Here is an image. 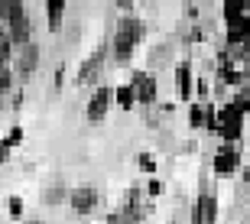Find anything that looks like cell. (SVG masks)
<instances>
[{
  "label": "cell",
  "mask_w": 250,
  "mask_h": 224,
  "mask_svg": "<svg viewBox=\"0 0 250 224\" xmlns=\"http://www.w3.org/2000/svg\"><path fill=\"white\" fill-rule=\"evenodd\" d=\"M10 36H0V65H7V59H10Z\"/></svg>",
  "instance_id": "cell-21"
},
{
  "label": "cell",
  "mask_w": 250,
  "mask_h": 224,
  "mask_svg": "<svg viewBox=\"0 0 250 224\" xmlns=\"http://www.w3.org/2000/svg\"><path fill=\"white\" fill-rule=\"evenodd\" d=\"M62 81H65V68H59L56 72V88H62Z\"/></svg>",
  "instance_id": "cell-26"
},
{
  "label": "cell",
  "mask_w": 250,
  "mask_h": 224,
  "mask_svg": "<svg viewBox=\"0 0 250 224\" xmlns=\"http://www.w3.org/2000/svg\"><path fill=\"white\" fill-rule=\"evenodd\" d=\"M221 78H224V84H241V78H244V75L224 65V68H221Z\"/></svg>",
  "instance_id": "cell-20"
},
{
  "label": "cell",
  "mask_w": 250,
  "mask_h": 224,
  "mask_svg": "<svg viewBox=\"0 0 250 224\" xmlns=\"http://www.w3.org/2000/svg\"><path fill=\"white\" fill-rule=\"evenodd\" d=\"M143 33H146V26H143L140 20H133V17L121 20L117 36H114V56H117V62H130V56H133L137 42L143 39Z\"/></svg>",
  "instance_id": "cell-1"
},
{
  "label": "cell",
  "mask_w": 250,
  "mask_h": 224,
  "mask_svg": "<svg viewBox=\"0 0 250 224\" xmlns=\"http://www.w3.org/2000/svg\"><path fill=\"white\" fill-rule=\"evenodd\" d=\"M188 123H192V127H202V123H205V107H202V104H192V111H188Z\"/></svg>",
  "instance_id": "cell-18"
},
{
  "label": "cell",
  "mask_w": 250,
  "mask_h": 224,
  "mask_svg": "<svg viewBox=\"0 0 250 224\" xmlns=\"http://www.w3.org/2000/svg\"><path fill=\"white\" fill-rule=\"evenodd\" d=\"M104 52H107V49H98V52H91V59H88V62H84L82 68H78V75H75V78H78V84H94L98 81V78H101V68H104Z\"/></svg>",
  "instance_id": "cell-3"
},
{
  "label": "cell",
  "mask_w": 250,
  "mask_h": 224,
  "mask_svg": "<svg viewBox=\"0 0 250 224\" xmlns=\"http://www.w3.org/2000/svg\"><path fill=\"white\" fill-rule=\"evenodd\" d=\"M68 202H72V208L78 215H88V211L98 205V192H94V188H75L72 195H68Z\"/></svg>",
  "instance_id": "cell-8"
},
{
  "label": "cell",
  "mask_w": 250,
  "mask_h": 224,
  "mask_svg": "<svg viewBox=\"0 0 250 224\" xmlns=\"http://www.w3.org/2000/svg\"><path fill=\"white\" fill-rule=\"evenodd\" d=\"M10 84H13V75H10L7 65H0V91H7Z\"/></svg>",
  "instance_id": "cell-22"
},
{
  "label": "cell",
  "mask_w": 250,
  "mask_h": 224,
  "mask_svg": "<svg viewBox=\"0 0 250 224\" xmlns=\"http://www.w3.org/2000/svg\"><path fill=\"white\" fill-rule=\"evenodd\" d=\"M247 13V0H224V20Z\"/></svg>",
  "instance_id": "cell-15"
},
{
  "label": "cell",
  "mask_w": 250,
  "mask_h": 224,
  "mask_svg": "<svg viewBox=\"0 0 250 224\" xmlns=\"http://www.w3.org/2000/svg\"><path fill=\"white\" fill-rule=\"evenodd\" d=\"M62 198H65L62 188H52V192H46V205H56V202H62Z\"/></svg>",
  "instance_id": "cell-24"
},
{
  "label": "cell",
  "mask_w": 250,
  "mask_h": 224,
  "mask_svg": "<svg viewBox=\"0 0 250 224\" xmlns=\"http://www.w3.org/2000/svg\"><path fill=\"white\" fill-rule=\"evenodd\" d=\"M133 91H137L140 104H153V98H156V81H153L146 72H137L133 75Z\"/></svg>",
  "instance_id": "cell-7"
},
{
  "label": "cell",
  "mask_w": 250,
  "mask_h": 224,
  "mask_svg": "<svg viewBox=\"0 0 250 224\" xmlns=\"http://www.w3.org/2000/svg\"><path fill=\"white\" fill-rule=\"evenodd\" d=\"M17 13H23V0H0V20L3 23H10Z\"/></svg>",
  "instance_id": "cell-14"
},
{
  "label": "cell",
  "mask_w": 250,
  "mask_h": 224,
  "mask_svg": "<svg viewBox=\"0 0 250 224\" xmlns=\"http://www.w3.org/2000/svg\"><path fill=\"white\" fill-rule=\"evenodd\" d=\"M247 81H250V65H247Z\"/></svg>",
  "instance_id": "cell-29"
},
{
  "label": "cell",
  "mask_w": 250,
  "mask_h": 224,
  "mask_svg": "<svg viewBox=\"0 0 250 224\" xmlns=\"http://www.w3.org/2000/svg\"><path fill=\"white\" fill-rule=\"evenodd\" d=\"M7 36H10V42H13V46H26L29 42V33H33V23H29V17H26V10H23V13H17V17L10 20L7 23Z\"/></svg>",
  "instance_id": "cell-4"
},
{
  "label": "cell",
  "mask_w": 250,
  "mask_h": 224,
  "mask_svg": "<svg viewBox=\"0 0 250 224\" xmlns=\"http://www.w3.org/2000/svg\"><path fill=\"white\" fill-rule=\"evenodd\" d=\"M111 98H114V91L111 88H94V94H91V101H88V121H101L104 114H107V107H111Z\"/></svg>",
  "instance_id": "cell-5"
},
{
  "label": "cell",
  "mask_w": 250,
  "mask_h": 224,
  "mask_svg": "<svg viewBox=\"0 0 250 224\" xmlns=\"http://www.w3.org/2000/svg\"><path fill=\"white\" fill-rule=\"evenodd\" d=\"M20 140H23V127H10V133H7V137H3L0 143H3L7 149H13V146H17Z\"/></svg>",
  "instance_id": "cell-17"
},
{
  "label": "cell",
  "mask_w": 250,
  "mask_h": 224,
  "mask_svg": "<svg viewBox=\"0 0 250 224\" xmlns=\"http://www.w3.org/2000/svg\"><path fill=\"white\" fill-rule=\"evenodd\" d=\"M7 153H10V149L3 146V143H0V163H7Z\"/></svg>",
  "instance_id": "cell-28"
},
{
  "label": "cell",
  "mask_w": 250,
  "mask_h": 224,
  "mask_svg": "<svg viewBox=\"0 0 250 224\" xmlns=\"http://www.w3.org/2000/svg\"><path fill=\"white\" fill-rule=\"evenodd\" d=\"M146 192H149V195H153V198H156L159 192H163V182H156V179H149V185H146Z\"/></svg>",
  "instance_id": "cell-25"
},
{
  "label": "cell",
  "mask_w": 250,
  "mask_h": 224,
  "mask_svg": "<svg viewBox=\"0 0 250 224\" xmlns=\"http://www.w3.org/2000/svg\"><path fill=\"white\" fill-rule=\"evenodd\" d=\"M7 205H10V218H20V215H23V202H20L17 195H10Z\"/></svg>",
  "instance_id": "cell-23"
},
{
  "label": "cell",
  "mask_w": 250,
  "mask_h": 224,
  "mask_svg": "<svg viewBox=\"0 0 250 224\" xmlns=\"http://www.w3.org/2000/svg\"><path fill=\"white\" fill-rule=\"evenodd\" d=\"M114 98H117V104H121L124 111H130V107L137 104V91H133V84H124V88H117V91H114Z\"/></svg>",
  "instance_id": "cell-13"
},
{
  "label": "cell",
  "mask_w": 250,
  "mask_h": 224,
  "mask_svg": "<svg viewBox=\"0 0 250 224\" xmlns=\"http://www.w3.org/2000/svg\"><path fill=\"white\" fill-rule=\"evenodd\" d=\"M62 13H65V0H46V17H49V29L52 33L62 29Z\"/></svg>",
  "instance_id": "cell-11"
},
{
  "label": "cell",
  "mask_w": 250,
  "mask_h": 224,
  "mask_svg": "<svg viewBox=\"0 0 250 224\" xmlns=\"http://www.w3.org/2000/svg\"><path fill=\"white\" fill-rule=\"evenodd\" d=\"M137 166L143 169V172H149V176H153V172H156V156H149V153H140V156H137Z\"/></svg>",
  "instance_id": "cell-16"
},
{
  "label": "cell",
  "mask_w": 250,
  "mask_h": 224,
  "mask_svg": "<svg viewBox=\"0 0 250 224\" xmlns=\"http://www.w3.org/2000/svg\"><path fill=\"white\" fill-rule=\"evenodd\" d=\"M231 111H237V114L244 117V114L250 111V98H247V94H237V98L231 101Z\"/></svg>",
  "instance_id": "cell-19"
},
{
  "label": "cell",
  "mask_w": 250,
  "mask_h": 224,
  "mask_svg": "<svg viewBox=\"0 0 250 224\" xmlns=\"http://www.w3.org/2000/svg\"><path fill=\"white\" fill-rule=\"evenodd\" d=\"M237 163H241V156H237V149H234L231 143L214 153V172H218V176H231L234 169H237Z\"/></svg>",
  "instance_id": "cell-6"
},
{
  "label": "cell",
  "mask_w": 250,
  "mask_h": 224,
  "mask_svg": "<svg viewBox=\"0 0 250 224\" xmlns=\"http://www.w3.org/2000/svg\"><path fill=\"white\" fill-rule=\"evenodd\" d=\"M0 94H3V91H0Z\"/></svg>",
  "instance_id": "cell-30"
},
{
  "label": "cell",
  "mask_w": 250,
  "mask_h": 224,
  "mask_svg": "<svg viewBox=\"0 0 250 224\" xmlns=\"http://www.w3.org/2000/svg\"><path fill=\"white\" fill-rule=\"evenodd\" d=\"M117 7H121V10H130V7H133V0H117Z\"/></svg>",
  "instance_id": "cell-27"
},
{
  "label": "cell",
  "mask_w": 250,
  "mask_h": 224,
  "mask_svg": "<svg viewBox=\"0 0 250 224\" xmlns=\"http://www.w3.org/2000/svg\"><path fill=\"white\" fill-rule=\"evenodd\" d=\"M250 39V13H241V17L228 20V46H247Z\"/></svg>",
  "instance_id": "cell-2"
},
{
  "label": "cell",
  "mask_w": 250,
  "mask_h": 224,
  "mask_svg": "<svg viewBox=\"0 0 250 224\" xmlns=\"http://www.w3.org/2000/svg\"><path fill=\"white\" fill-rule=\"evenodd\" d=\"M36 65H39V49L33 46V42H26V46H23V52L17 56V68H20V75H29Z\"/></svg>",
  "instance_id": "cell-9"
},
{
  "label": "cell",
  "mask_w": 250,
  "mask_h": 224,
  "mask_svg": "<svg viewBox=\"0 0 250 224\" xmlns=\"http://www.w3.org/2000/svg\"><path fill=\"white\" fill-rule=\"evenodd\" d=\"M176 84H179V98L188 101L192 98V68H188V62H182L176 68Z\"/></svg>",
  "instance_id": "cell-10"
},
{
  "label": "cell",
  "mask_w": 250,
  "mask_h": 224,
  "mask_svg": "<svg viewBox=\"0 0 250 224\" xmlns=\"http://www.w3.org/2000/svg\"><path fill=\"white\" fill-rule=\"evenodd\" d=\"M198 208H202V221L214 224V215H218V202H214V195H202L198 198Z\"/></svg>",
  "instance_id": "cell-12"
}]
</instances>
